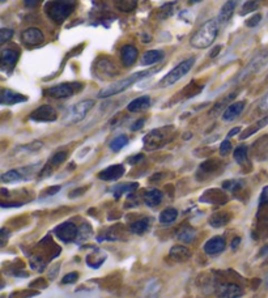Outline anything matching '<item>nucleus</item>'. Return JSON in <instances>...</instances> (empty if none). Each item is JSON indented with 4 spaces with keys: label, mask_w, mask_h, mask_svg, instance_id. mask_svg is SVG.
I'll list each match as a JSON object with an SVG mask.
<instances>
[{
    "label": "nucleus",
    "mask_w": 268,
    "mask_h": 298,
    "mask_svg": "<svg viewBox=\"0 0 268 298\" xmlns=\"http://www.w3.org/2000/svg\"><path fill=\"white\" fill-rule=\"evenodd\" d=\"M160 290H161L160 282L157 280H152L146 284V289L142 292V298H158Z\"/></svg>",
    "instance_id": "30"
},
{
    "label": "nucleus",
    "mask_w": 268,
    "mask_h": 298,
    "mask_svg": "<svg viewBox=\"0 0 268 298\" xmlns=\"http://www.w3.org/2000/svg\"><path fill=\"white\" fill-rule=\"evenodd\" d=\"M0 3H6V0H0Z\"/></svg>",
    "instance_id": "59"
},
{
    "label": "nucleus",
    "mask_w": 268,
    "mask_h": 298,
    "mask_svg": "<svg viewBox=\"0 0 268 298\" xmlns=\"http://www.w3.org/2000/svg\"><path fill=\"white\" fill-rule=\"evenodd\" d=\"M195 230H194L192 228L186 226L184 229H180L176 234V238L180 240V242H184V244H191L194 240H195Z\"/></svg>",
    "instance_id": "35"
},
{
    "label": "nucleus",
    "mask_w": 268,
    "mask_h": 298,
    "mask_svg": "<svg viewBox=\"0 0 268 298\" xmlns=\"http://www.w3.org/2000/svg\"><path fill=\"white\" fill-rule=\"evenodd\" d=\"M21 41L22 44L32 48V46H37L44 41V36L38 28H28L21 33Z\"/></svg>",
    "instance_id": "12"
},
{
    "label": "nucleus",
    "mask_w": 268,
    "mask_h": 298,
    "mask_svg": "<svg viewBox=\"0 0 268 298\" xmlns=\"http://www.w3.org/2000/svg\"><path fill=\"white\" fill-rule=\"evenodd\" d=\"M240 131H241V128H240V127H234L233 130H230V131L228 132V139H230V138H233L234 135L240 134Z\"/></svg>",
    "instance_id": "54"
},
{
    "label": "nucleus",
    "mask_w": 268,
    "mask_h": 298,
    "mask_svg": "<svg viewBox=\"0 0 268 298\" xmlns=\"http://www.w3.org/2000/svg\"><path fill=\"white\" fill-rule=\"evenodd\" d=\"M114 6L120 12H131L138 7V0H112Z\"/></svg>",
    "instance_id": "32"
},
{
    "label": "nucleus",
    "mask_w": 268,
    "mask_h": 298,
    "mask_svg": "<svg viewBox=\"0 0 268 298\" xmlns=\"http://www.w3.org/2000/svg\"><path fill=\"white\" fill-rule=\"evenodd\" d=\"M93 230L89 224H82V228L78 229V237H76V244H82V242H86L89 238L92 237Z\"/></svg>",
    "instance_id": "34"
},
{
    "label": "nucleus",
    "mask_w": 268,
    "mask_h": 298,
    "mask_svg": "<svg viewBox=\"0 0 268 298\" xmlns=\"http://www.w3.org/2000/svg\"><path fill=\"white\" fill-rule=\"evenodd\" d=\"M241 242V238H236L234 240H233V244H232V248H237V244Z\"/></svg>",
    "instance_id": "56"
},
{
    "label": "nucleus",
    "mask_w": 268,
    "mask_h": 298,
    "mask_svg": "<svg viewBox=\"0 0 268 298\" xmlns=\"http://www.w3.org/2000/svg\"><path fill=\"white\" fill-rule=\"evenodd\" d=\"M267 203H268V186H266L264 188H263V191H262L260 198H259V204L263 206V204H267Z\"/></svg>",
    "instance_id": "49"
},
{
    "label": "nucleus",
    "mask_w": 268,
    "mask_h": 298,
    "mask_svg": "<svg viewBox=\"0 0 268 298\" xmlns=\"http://www.w3.org/2000/svg\"><path fill=\"white\" fill-rule=\"evenodd\" d=\"M94 100H84V101L72 105L63 116V124L72 126L80 123L85 116H88V112L94 108Z\"/></svg>",
    "instance_id": "4"
},
{
    "label": "nucleus",
    "mask_w": 268,
    "mask_h": 298,
    "mask_svg": "<svg viewBox=\"0 0 268 298\" xmlns=\"http://www.w3.org/2000/svg\"><path fill=\"white\" fill-rule=\"evenodd\" d=\"M268 124V116H266V118L260 119V120H258L256 123H254L252 126H250V127H248V128L244 130V132L240 135V138H241V140H244L248 139V138H250L252 135H254L255 132H258L259 130H262L263 127H266V126Z\"/></svg>",
    "instance_id": "29"
},
{
    "label": "nucleus",
    "mask_w": 268,
    "mask_h": 298,
    "mask_svg": "<svg viewBox=\"0 0 268 298\" xmlns=\"http://www.w3.org/2000/svg\"><path fill=\"white\" fill-rule=\"evenodd\" d=\"M218 169V161H214V160H210V161H207V162H204L200 165V173L204 174H210L216 172Z\"/></svg>",
    "instance_id": "40"
},
{
    "label": "nucleus",
    "mask_w": 268,
    "mask_h": 298,
    "mask_svg": "<svg viewBox=\"0 0 268 298\" xmlns=\"http://www.w3.org/2000/svg\"><path fill=\"white\" fill-rule=\"evenodd\" d=\"M146 123V119H139V120H136L132 126H131V131H139L140 128H142V126Z\"/></svg>",
    "instance_id": "50"
},
{
    "label": "nucleus",
    "mask_w": 268,
    "mask_h": 298,
    "mask_svg": "<svg viewBox=\"0 0 268 298\" xmlns=\"http://www.w3.org/2000/svg\"><path fill=\"white\" fill-rule=\"evenodd\" d=\"M26 101V96L20 94L17 92L10 90V89H3L2 90V96H0V104L2 105H16V104H21V102Z\"/></svg>",
    "instance_id": "17"
},
{
    "label": "nucleus",
    "mask_w": 268,
    "mask_h": 298,
    "mask_svg": "<svg viewBox=\"0 0 268 298\" xmlns=\"http://www.w3.org/2000/svg\"><path fill=\"white\" fill-rule=\"evenodd\" d=\"M66 158H67V152H66V150H60V152L55 153L54 156L48 160V162L44 165V170H42L41 174H40V178H48L59 165H62V164L64 162Z\"/></svg>",
    "instance_id": "14"
},
{
    "label": "nucleus",
    "mask_w": 268,
    "mask_h": 298,
    "mask_svg": "<svg viewBox=\"0 0 268 298\" xmlns=\"http://www.w3.org/2000/svg\"><path fill=\"white\" fill-rule=\"evenodd\" d=\"M225 246H226V244H225L224 238L218 236V237L210 238V240H208L207 242H206V244H204V251H206V254L208 255H218L225 250Z\"/></svg>",
    "instance_id": "18"
},
{
    "label": "nucleus",
    "mask_w": 268,
    "mask_h": 298,
    "mask_svg": "<svg viewBox=\"0 0 268 298\" xmlns=\"http://www.w3.org/2000/svg\"><path fill=\"white\" fill-rule=\"evenodd\" d=\"M173 132L174 127L169 126V127H161V128L153 130L146 136H144V146L148 150H153V149L161 148L166 142H169L170 140L173 139Z\"/></svg>",
    "instance_id": "5"
},
{
    "label": "nucleus",
    "mask_w": 268,
    "mask_h": 298,
    "mask_svg": "<svg viewBox=\"0 0 268 298\" xmlns=\"http://www.w3.org/2000/svg\"><path fill=\"white\" fill-rule=\"evenodd\" d=\"M140 160H142V154H138V156L130 157V158H128V162L131 164V165H134V164H138V162H139Z\"/></svg>",
    "instance_id": "53"
},
{
    "label": "nucleus",
    "mask_w": 268,
    "mask_h": 298,
    "mask_svg": "<svg viewBox=\"0 0 268 298\" xmlns=\"http://www.w3.org/2000/svg\"><path fill=\"white\" fill-rule=\"evenodd\" d=\"M60 190V186H54V187H51V188H48V191H46V195H48V196H50V195H55V194L58 192V191Z\"/></svg>",
    "instance_id": "52"
},
{
    "label": "nucleus",
    "mask_w": 268,
    "mask_h": 298,
    "mask_svg": "<svg viewBox=\"0 0 268 298\" xmlns=\"http://www.w3.org/2000/svg\"><path fill=\"white\" fill-rule=\"evenodd\" d=\"M78 232V229L74 222H63L54 229V234L56 236V238L66 242V244L76 240Z\"/></svg>",
    "instance_id": "10"
},
{
    "label": "nucleus",
    "mask_w": 268,
    "mask_h": 298,
    "mask_svg": "<svg viewBox=\"0 0 268 298\" xmlns=\"http://www.w3.org/2000/svg\"><path fill=\"white\" fill-rule=\"evenodd\" d=\"M150 106V96H142V97H138L134 101H131L127 105V110L130 112H142V110H146V108Z\"/></svg>",
    "instance_id": "22"
},
{
    "label": "nucleus",
    "mask_w": 268,
    "mask_h": 298,
    "mask_svg": "<svg viewBox=\"0 0 268 298\" xmlns=\"http://www.w3.org/2000/svg\"><path fill=\"white\" fill-rule=\"evenodd\" d=\"M14 37V30L12 29H7V28H4L0 30V44H3L6 42L10 41V38Z\"/></svg>",
    "instance_id": "41"
},
{
    "label": "nucleus",
    "mask_w": 268,
    "mask_h": 298,
    "mask_svg": "<svg viewBox=\"0 0 268 298\" xmlns=\"http://www.w3.org/2000/svg\"><path fill=\"white\" fill-rule=\"evenodd\" d=\"M236 6H237V2L236 0H228L226 3L221 7L220 14H218V24L220 25H225L229 22V20L232 18L233 14H234Z\"/></svg>",
    "instance_id": "21"
},
{
    "label": "nucleus",
    "mask_w": 268,
    "mask_h": 298,
    "mask_svg": "<svg viewBox=\"0 0 268 298\" xmlns=\"http://www.w3.org/2000/svg\"><path fill=\"white\" fill-rule=\"evenodd\" d=\"M78 0H50L44 6V12L51 21L62 24L75 10Z\"/></svg>",
    "instance_id": "3"
},
{
    "label": "nucleus",
    "mask_w": 268,
    "mask_h": 298,
    "mask_svg": "<svg viewBox=\"0 0 268 298\" xmlns=\"http://www.w3.org/2000/svg\"><path fill=\"white\" fill-rule=\"evenodd\" d=\"M268 64V52H262V54L256 55L255 58H252L250 60L246 67L244 68V71L238 74L236 78V82H240V80H244L248 76H250L252 74H256L258 71H260L262 68H264Z\"/></svg>",
    "instance_id": "8"
},
{
    "label": "nucleus",
    "mask_w": 268,
    "mask_h": 298,
    "mask_svg": "<svg viewBox=\"0 0 268 298\" xmlns=\"http://www.w3.org/2000/svg\"><path fill=\"white\" fill-rule=\"evenodd\" d=\"M216 297L218 298H240L244 296V289L233 282H222L216 286Z\"/></svg>",
    "instance_id": "11"
},
{
    "label": "nucleus",
    "mask_w": 268,
    "mask_h": 298,
    "mask_svg": "<svg viewBox=\"0 0 268 298\" xmlns=\"http://www.w3.org/2000/svg\"><path fill=\"white\" fill-rule=\"evenodd\" d=\"M232 150V142L229 140H224L220 146V154L221 156H226L228 153Z\"/></svg>",
    "instance_id": "45"
},
{
    "label": "nucleus",
    "mask_w": 268,
    "mask_h": 298,
    "mask_svg": "<svg viewBox=\"0 0 268 298\" xmlns=\"http://www.w3.org/2000/svg\"><path fill=\"white\" fill-rule=\"evenodd\" d=\"M41 2L42 0H24V6L28 8H34L37 7Z\"/></svg>",
    "instance_id": "51"
},
{
    "label": "nucleus",
    "mask_w": 268,
    "mask_h": 298,
    "mask_svg": "<svg viewBox=\"0 0 268 298\" xmlns=\"http://www.w3.org/2000/svg\"><path fill=\"white\" fill-rule=\"evenodd\" d=\"M160 70V67H154V68H150V70H146V71H139L136 72V74H131L127 78H123V80H119L116 82H112V84L108 85L104 89L100 90V93L97 94L98 98H109L112 96L119 94V93H122L126 89H128L130 86H132L135 82H138L142 78H150V74H153L154 72H157Z\"/></svg>",
    "instance_id": "1"
},
{
    "label": "nucleus",
    "mask_w": 268,
    "mask_h": 298,
    "mask_svg": "<svg viewBox=\"0 0 268 298\" xmlns=\"http://www.w3.org/2000/svg\"><path fill=\"white\" fill-rule=\"evenodd\" d=\"M82 89V82H64V84H59L55 85V86H51L46 90L48 96L52 97V98L60 100V98H67V97H71V96L76 94L78 92H80Z\"/></svg>",
    "instance_id": "7"
},
{
    "label": "nucleus",
    "mask_w": 268,
    "mask_h": 298,
    "mask_svg": "<svg viewBox=\"0 0 268 298\" xmlns=\"http://www.w3.org/2000/svg\"><path fill=\"white\" fill-rule=\"evenodd\" d=\"M244 187V182L242 180H225L224 183H222V188H225V190L230 191V192H236L237 190H240V188H242Z\"/></svg>",
    "instance_id": "39"
},
{
    "label": "nucleus",
    "mask_w": 268,
    "mask_h": 298,
    "mask_svg": "<svg viewBox=\"0 0 268 298\" xmlns=\"http://www.w3.org/2000/svg\"><path fill=\"white\" fill-rule=\"evenodd\" d=\"M260 20H262V14H254V16L250 17L248 20H246V26H248V28L256 26V25H258L259 22H260Z\"/></svg>",
    "instance_id": "44"
},
{
    "label": "nucleus",
    "mask_w": 268,
    "mask_h": 298,
    "mask_svg": "<svg viewBox=\"0 0 268 298\" xmlns=\"http://www.w3.org/2000/svg\"><path fill=\"white\" fill-rule=\"evenodd\" d=\"M236 96H237V93H233V94H229V96H228V97H225V98L222 100V101L218 102V105H216L214 108H212V114H214V112H218V110H220V108H224V106L226 105L228 102H230Z\"/></svg>",
    "instance_id": "42"
},
{
    "label": "nucleus",
    "mask_w": 268,
    "mask_h": 298,
    "mask_svg": "<svg viewBox=\"0 0 268 298\" xmlns=\"http://www.w3.org/2000/svg\"><path fill=\"white\" fill-rule=\"evenodd\" d=\"M258 108L262 112H268V92L260 98L258 104Z\"/></svg>",
    "instance_id": "47"
},
{
    "label": "nucleus",
    "mask_w": 268,
    "mask_h": 298,
    "mask_svg": "<svg viewBox=\"0 0 268 298\" xmlns=\"http://www.w3.org/2000/svg\"><path fill=\"white\" fill-rule=\"evenodd\" d=\"M259 8V0H248L246 3L242 6L240 14L241 16H246V14H252L254 10H256Z\"/></svg>",
    "instance_id": "37"
},
{
    "label": "nucleus",
    "mask_w": 268,
    "mask_h": 298,
    "mask_svg": "<svg viewBox=\"0 0 268 298\" xmlns=\"http://www.w3.org/2000/svg\"><path fill=\"white\" fill-rule=\"evenodd\" d=\"M124 172H126V168L120 164H116L100 172L98 178L101 180H116L124 174Z\"/></svg>",
    "instance_id": "16"
},
{
    "label": "nucleus",
    "mask_w": 268,
    "mask_h": 298,
    "mask_svg": "<svg viewBox=\"0 0 268 298\" xmlns=\"http://www.w3.org/2000/svg\"><path fill=\"white\" fill-rule=\"evenodd\" d=\"M78 272H70V274H67L64 278H63L62 282H63V284H74V282H78Z\"/></svg>",
    "instance_id": "43"
},
{
    "label": "nucleus",
    "mask_w": 268,
    "mask_h": 298,
    "mask_svg": "<svg viewBox=\"0 0 268 298\" xmlns=\"http://www.w3.org/2000/svg\"><path fill=\"white\" fill-rule=\"evenodd\" d=\"M233 157H234V160L240 165L244 164V161L248 160V146H240L238 148H236L234 153H233Z\"/></svg>",
    "instance_id": "38"
},
{
    "label": "nucleus",
    "mask_w": 268,
    "mask_h": 298,
    "mask_svg": "<svg viewBox=\"0 0 268 298\" xmlns=\"http://www.w3.org/2000/svg\"><path fill=\"white\" fill-rule=\"evenodd\" d=\"M194 63H195V58H188L186 59V60L180 62V64L176 66L169 74H165V76L160 80V88H168V86H172V85L180 82V78H184V76H186V74L190 72Z\"/></svg>",
    "instance_id": "6"
},
{
    "label": "nucleus",
    "mask_w": 268,
    "mask_h": 298,
    "mask_svg": "<svg viewBox=\"0 0 268 298\" xmlns=\"http://www.w3.org/2000/svg\"><path fill=\"white\" fill-rule=\"evenodd\" d=\"M230 220H232L230 214H226V212H218V214H212V216L208 218V222H210V226L221 228V226H225V225H226Z\"/></svg>",
    "instance_id": "26"
},
{
    "label": "nucleus",
    "mask_w": 268,
    "mask_h": 298,
    "mask_svg": "<svg viewBox=\"0 0 268 298\" xmlns=\"http://www.w3.org/2000/svg\"><path fill=\"white\" fill-rule=\"evenodd\" d=\"M266 284H267V286H268V274H267V278H266Z\"/></svg>",
    "instance_id": "58"
},
{
    "label": "nucleus",
    "mask_w": 268,
    "mask_h": 298,
    "mask_svg": "<svg viewBox=\"0 0 268 298\" xmlns=\"http://www.w3.org/2000/svg\"><path fill=\"white\" fill-rule=\"evenodd\" d=\"M29 119L33 120V122H38V123L55 122V120L58 119V112H56V110H55L52 106L44 105V106H40L38 108H36L30 116H29Z\"/></svg>",
    "instance_id": "9"
},
{
    "label": "nucleus",
    "mask_w": 268,
    "mask_h": 298,
    "mask_svg": "<svg viewBox=\"0 0 268 298\" xmlns=\"http://www.w3.org/2000/svg\"><path fill=\"white\" fill-rule=\"evenodd\" d=\"M138 55H139V51L132 44H124L120 48V59L126 67H131L132 64H135Z\"/></svg>",
    "instance_id": "19"
},
{
    "label": "nucleus",
    "mask_w": 268,
    "mask_h": 298,
    "mask_svg": "<svg viewBox=\"0 0 268 298\" xmlns=\"http://www.w3.org/2000/svg\"><path fill=\"white\" fill-rule=\"evenodd\" d=\"M128 144V138L126 135H119L116 136V139H112L110 142V149L112 152H119L120 149L124 148V146Z\"/></svg>",
    "instance_id": "36"
},
{
    "label": "nucleus",
    "mask_w": 268,
    "mask_h": 298,
    "mask_svg": "<svg viewBox=\"0 0 268 298\" xmlns=\"http://www.w3.org/2000/svg\"><path fill=\"white\" fill-rule=\"evenodd\" d=\"M169 256L174 262H186L191 258V251L186 246H173L169 252Z\"/></svg>",
    "instance_id": "24"
},
{
    "label": "nucleus",
    "mask_w": 268,
    "mask_h": 298,
    "mask_svg": "<svg viewBox=\"0 0 268 298\" xmlns=\"http://www.w3.org/2000/svg\"><path fill=\"white\" fill-rule=\"evenodd\" d=\"M150 218H142V220H138L131 225V232L134 234H138V236H142V234L146 233L148 229H150Z\"/></svg>",
    "instance_id": "33"
},
{
    "label": "nucleus",
    "mask_w": 268,
    "mask_h": 298,
    "mask_svg": "<svg viewBox=\"0 0 268 298\" xmlns=\"http://www.w3.org/2000/svg\"><path fill=\"white\" fill-rule=\"evenodd\" d=\"M221 51V46H216V48L212 50V52L210 54V58H214V56H218V54H220Z\"/></svg>",
    "instance_id": "55"
},
{
    "label": "nucleus",
    "mask_w": 268,
    "mask_h": 298,
    "mask_svg": "<svg viewBox=\"0 0 268 298\" xmlns=\"http://www.w3.org/2000/svg\"><path fill=\"white\" fill-rule=\"evenodd\" d=\"M244 106H246V102L244 101H238L234 102V104H232V105L228 106L225 108L224 114H222V119H224L225 122H232V120H234L236 118L241 116L242 112H244Z\"/></svg>",
    "instance_id": "20"
},
{
    "label": "nucleus",
    "mask_w": 268,
    "mask_h": 298,
    "mask_svg": "<svg viewBox=\"0 0 268 298\" xmlns=\"http://www.w3.org/2000/svg\"><path fill=\"white\" fill-rule=\"evenodd\" d=\"M33 168L29 166V168H22V169H14V170H8L6 173L2 174L0 180L3 183H14L18 182V180H25L28 176V174L32 173Z\"/></svg>",
    "instance_id": "15"
},
{
    "label": "nucleus",
    "mask_w": 268,
    "mask_h": 298,
    "mask_svg": "<svg viewBox=\"0 0 268 298\" xmlns=\"http://www.w3.org/2000/svg\"><path fill=\"white\" fill-rule=\"evenodd\" d=\"M106 258L108 256H106L105 252L97 250L94 251L93 254L86 256V264H88L90 268H96V270H97V268H100L104 263H105Z\"/></svg>",
    "instance_id": "28"
},
{
    "label": "nucleus",
    "mask_w": 268,
    "mask_h": 298,
    "mask_svg": "<svg viewBox=\"0 0 268 298\" xmlns=\"http://www.w3.org/2000/svg\"><path fill=\"white\" fill-rule=\"evenodd\" d=\"M165 56L164 51L161 50H150L146 51L142 56V66H152L154 63H158L161 62Z\"/></svg>",
    "instance_id": "23"
},
{
    "label": "nucleus",
    "mask_w": 268,
    "mask_h": 298,
    "mask_svg": "<svg viewBox=\"0 0 268 298\" xmlns=\"http://www.w3.org/2000/svg\"><path fill=\"white\" fill-rule=\"evenodd\" d=\"M199 2H202V0H190V3L195 4V3H199Z\"/></svg>",
    "instance_id": "57"
},
{
    "label": "nucleus",
    "mask_w": 268,
    "mask_h": 298,
    "mask_svg": "<svg viewBox=\"0 0 268 298\" xmlns=\"http://www.w3.org/2000/svg\"><path fill=\"white\" fill-rule=\"evenodd\" d=\"M178 217V210L176 208H166L164 210L161 214H160L158 220L161 224H165V225H169V224L174 222Z\"/></svg>",
    "instance_id": "31"
},
{
    "label": "nucleus",
    "mask_w": 268,
    "mask_h": 298,
    "mask_svg": "<svg viewBox=\"0 0 268 298\" xmlns=\"http://www.w3.org/2000/svg\"><path fill=\"white\" fill-rule=\"evenodd\" d=\"M20 54L16 50L12 48H6L2 51V56H0V68L4 72H10L16 66V62L18 60Z\"/></svg>",
    "instance_id": "13"
},
{
    "label": "nucleus",
    "mask_w": 268,
    "mask_h": 298,
    "mask_svg": "<svg viewBox=\"0 0 268 298\" xmlns=\"http://www.w3.org/2000/svg\"><path fill=\"white\" fill-rule=\"evenodd\" d=\"M10 237V232H8L6 228H3V229L0 230V244H2V246H6V244H7V240Z\"/></svg>",
    "instance_id": "48"
},
{
    "label": "nucleus",
    "mask_w": 268,
    "mask_h": 298,
    "mask_svg": "<svg viewBox=\"0 0 268 298\" xmlns=\"http://www.w3.org/2000/svg\"><path fill=\"white\" fill-rule=\"evenodd\" d=\"M218 18H212V20L206 21L202 25L195 34L190 40V44L195 48H210V44H214V41L216 40L218 34Z\"/></svg>",
    "instance_id": "2"
},
{
    "label": "nucleus",
    "mask_w": 268,
    "mask_h": 298,
    "mask_svg": "<svg viewBox=\"0 0 268 298\" xmlns=\"http://www.w3.org/2000/svg\"><path fill=\"white\" fill-rule=\"evenodd\" d=\"M139 188V183L136 182H128V183H122V184H118L112 188V195L116 198H120L124 194H131L132 191L138 190Z\"/></svg>",
    "instance_id": "27"
},
{
    "label": "nucleus",
    "mask_w": 268,
    "mask_h": 298,
    "mask_svg": "<svg viewBox=\"0 0 268 298\" xmlns=\"http://www.w3.org/2000/svg\"><path fill=\"white\" fill-rule=\"evenodd\" d=\"M174 6V3H169V4H165L164 7L160 8V12H161V17L162 18H165V17H169L170 14H173V10H172V7Z\"/></svg>",
    "instance_id": "46"
},
{
    "label": "nucleus",
    "mask_w": 268,
    "mask_h": 298,
    "mask_svg": "<svg viewBox=\"0 0 268 298\" xmlns=\"http://www.w3.org/2000/svg\"><path fill=\"white\" fill-rule=\"evenodd\" d=\"M162 196L164 195L161 191L157 190V188H152V190H148L144 194V203L148 207H156L162 202Z\"/></svg>",
    "instance_id": "25"
}]
</instances>
